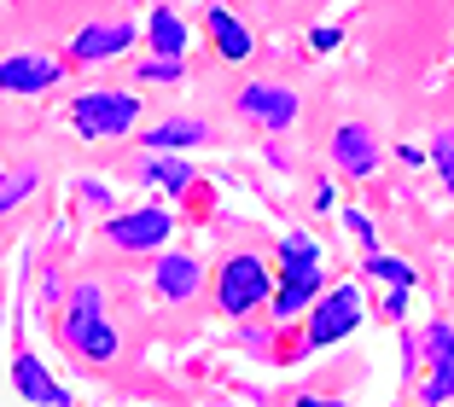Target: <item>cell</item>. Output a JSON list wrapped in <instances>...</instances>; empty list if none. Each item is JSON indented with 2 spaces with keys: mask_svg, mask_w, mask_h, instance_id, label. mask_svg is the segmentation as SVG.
I'll use <instances>...</instances> for the list:
<instances>
[{
  "mask_svg": "<svg viewBox=\"0 0 454 407\" xmlns=\"http://www.w3.org/2000/svg\"><path fill=\"white\" fill-rule=\"evenodd\" d=\"M140 76H146V82H181V59H175V53H158V59H146V65H140Z\"/></svg>",
  "mask_w": 454,
  "mask_h": 407,
  "instance_id": "19",
  "label": "cell"
},
{
  "mask_svg": "<svg viewBox=\"0 0 454 407\" xmlns=\"http://www.w3.org/2000/svg\"><path fill=\"white\" fill-rule=\"evenodd\" d=\"M158 291L169 302L192 297V291H199V262H192V256H163L158 262Z\"/></svg>",
  "mask_w": 454,
  "mask_h": 407,
  "instance_id": "12",
  "label": "cell"
},
{
  "mask_svg": "<svg viewBox=\"0 0 454 407\" xmlns=\"http://www.w3.org/2000/svg\"><path fill=\"white\" fill-rule=\"evenodd\" d=\"M99 286H76V297H70V315H65V343L82 355H94V361H111L117 355V332L99 320Z\"/></svg>",
  "mask_w": 454,
  "mask_h": 407,
  "instance_id": "1",
  "label": "cell"
},
{
  "mask_svg": "<svg viewBox=\"0 0 454 407\" xmlns=\"http://www.w3.org/2000/svg\"><path fill=\"white\" fill-rule=\"evenodd\" d=\"M431 158H437L442 181H449V192H454V129H449V134H437V152H431Z\"/></svg>",
  "mask_w": 454,
  "mask_h": 407,
  "instance_id": "20",
  "label": "cell"
},
{
  "mask_svg": "<svg viewBox=\"0 0 454 407\" xmlns=\"http://www.w3.org/2000/svg\"><path fill=\"white\" fill-rule=\"evenodd\" d=\"M0 82H6L12 93H35V88H53L59 82V65L53 59H6Z\"/></svg>",
  "mask_w": 454,
  "mask_h": 407,
  "instance_id": "10",
  "label": "cell"
},
{
  "mask_svg": "<svg viewBox=\"0 0 454 407\" xmlns=\"http://www.w3.org/2000/svg\"><path fill=\"white\" fill-rule=\"evenodd\" d=\"M129 41H134V29H129V24H94V29H82V35L70 41V59H82V65H88V59L122 53Z\"/></svg>",
  "mask_w": 454,
  "mask_h": 407,
  "instance_id": "8",
  "label": "cell"
},
{
  "mask_svg": "<svg viewBox=\"0 0 454 407\" xmlns=\"http://www.w3.org/2000/svg\"><path fill=\"white\" fill-rule=\"evenodd\" d=\"M210 29H215V47H222V59H245L251 53V35H245V24L233 12H210Z\"/></svg>",
  "mask_w": 454,
  "mask_h": 407,
  "instance_id": "13",
  "label": "cell"
},
{
  "mask_svg": "<svg viewBox=\"0 0 454 407\" xmlns=\"http://www.w3.org/2000/svg\"><path fill=\"white\" fill-rule=\"evenodd\" d=\"M280 256H286V274H309V279L321 274V250L309 245V239H286Z\"/></svg>",
  "mask_w": 454,
  "mask_h": 407,
  "instance_id": "17",
  "label": "cell"
},
{
  "mask_svg": "<svg viewBox=\"0 0 454 407\" xmlns=\"http://www.w3.org/2000/svg\"><path fill=\"white\" fill-rule=\"evenodd\" d=\"M12 379H18V390H24L29 402H47V407H65V402H70V395L59 390V384L47 379V372H41V361H35V355H18Z\"/></svg>",
  "mask_w": 454,
  "mask_h": 407,
  "instance_id": "11",
  "label": "cell"
},
{
  "mask_svg": "<svg viewBox=\"0 0 454 407\" xmlns=\"http://www.w3.org/2000/svg\"><path fill=\"white\" fill-rule=\"evenodd\" d=\"M29 186H35V175H29V169H12V175H6V198H0V210H12Z\"/></svg>",
  "mask_w": 454,
  "mask_h": 407,
  "instance_id": "21",
  "label": "cell"
},
{
  "mask_svg": "<svg viewBox=\"0 0 454 407\" xmlns=\"http://www.w3.org/2000/svg\"><path fill=\"white\" fill-rule=\"evenodd\" d=\"M426 349H431V361H437V372L426 379V390H419V395H426L431 407H442L454 395V332L449 326H431L426 332Z\"/></svg>",
  "mask_w": 454,
  "mask_h": 407,
  "instance_id": "6",
  "label": "cell"
},
{
  "mask_svg": "<svg viewBox=\"0 0 454 407\" xmlns=\"http://www.w3.org/2000/svg\"><path fill=\"white\" fill-rule=\"evenodd\" d=\"M333 158L344 163L349 175H373L379 169V152H373V134L367 129H338L333 134Z\"/></svg>",
  "mask_w": 454,
  "mask_h": 407,
  "instance_id": "9",
  "label": "cell"
},
{
  "mask_svg": "<svg viewBox=\"0 0 454 407\" xmlns=\"http://www.w3.org/2000/svg\"><path fill=\"white\" fill-rule=\"evenodd\" d=\"M215 297H222L227 315H251L256 302H268V268L256 256H227L222 279H215Z\"/></svg>",
  "mask_w": 454,
  "mask_h": 407,
  "instance_id": "3",
  "label": "cell"
},
{
  "mask_svg": "<svg viewBox=\"0 0 454 407\" xmlns=\"http://www.w3.org/2000/svg\"><path fill=\"white\" fill-rule=\"evenodd\" d=\"M140 117V106H134V93H82L76 106H70V122H76V134H88V140H111V134H129V122Z\"/></svg>",
  "mask_w": 454,
  "mask_h": 407,
  "instance_id": "2",
  "label": "cell"
},
{
  "mask_svg": "<svg viewBox=\"0 0 454 407\" xmlns=\"http://www.w3.org/2000/svg\"><path fill=\"white\" fill-rule=\"evenodd\" d=\"M146 181L169 186V192H187V186H192V169H187V163H146Z\"/></svg>",
  "mask_w": 454,
  "mask_h": 407,
  "instance_id": "18",
  "label": "cell"
},
{
  "mask_svg": "<svg viewBox=\"0 0 454 407\" xmlns=\"http://www.w3.org/2000/svg\"><path fill=\"white\" fill-rule=\"evenodd\" d=\"M315 286H321V274H315V279H309V274H292V279L280 286V297H274V315H280V320L303 315V302L315 297Z\"/></svg>",
  "mask_w": 454,
  "mask_h": 407,
  "instance_id": "14",
  "label": "cell"
},
{
  "mask_svg": "<svg viewBox=\"0 0 454 407\" xmlns=\"http://www.w3.org/2000/svg\"><path fill=\"white\" fill-rule=\"evenodd\" d=\"M152 41H158V53H175V59H181L187 29H181V18H175V12H163V6H158V12H152Z\"/></svg>",
  "mask_w": 454,
  "mask_h": 407,
  "instance_id": "16",
  "label": "cell"
},
{
  "mask_svg": "<svg viewBox=\"0 0 454 407\" xmlns=\"http://www.w3.org/2000/svg\"><path fill=\"white\" fill-rule=\"evenodd\" d=\"M204 134H210L204 122H158V129L146 134V145H158V152H163V145H199Z\"/></svg>",
  "mask_w": 454,
  "mask_h": 407,
  "instance_id": "15",
  "label": "cell"
},
{
  "mask_svg": "<svg viewBox=\"0 0 454 407\" xmlns=\"http://www.w3.org/2000/svg\"><path fill=\"white\" fill-rule=\"evenodd\" d=\"M239 111L256 122H268V129H286V122L297 117V99L286 88H245L239 93Z\"/></svg>",
  "mask_w": 454,
  "mask_h": 407,
  "instance_id": "7",
  "label": "cell"
},
{
  "mask_svg": "<svg viewBox=\"0 0 454 407\" xmlns=\"http://www.w3.org/2000/svg\"><path fill=\"white\" fill-rule=\"evenodd\" d=\"M356 320H361V297H356V286L326 291V297L315 302V320H309V343L321 349V343H333V338H344V332H356Z\"/></svg>",
  "mask_w": 454,
  "mask_h": 407,
  "instance_id": "4",
  "label": "cell"
},
{
  "mask_svg": "<svg viewBox=\"0 0 454 407\" xmlns=\"http://www.w3.org/2000/svg\"><path fill=\"white\" fill-rule=\"evenodd\" d=\"M367 268H373V274H385V279H396V286H408V279H414L402 262H390V256H367Z\"/></svg>",
  "mask_w": 454,
  "mask_h": 407,
  "instance_id": "22",
  "label": "cell"
},
{
  "mask_svg": "<svg viewBox=\"0 0 454 407\" xmlns=\"http://www.w3.org/2000/svg\"><path fill=\"white\" fill-rule=\"evenodd\" d=\"M106 239L122 250H158L163 239H169V215L163 210H134V215H117V222H106Z\"/></svg>",
  "mask_w": 454,
  "mask_h": 407,
  "instance_id": "5",
  "label": "cell"
}]
</instances>
